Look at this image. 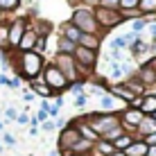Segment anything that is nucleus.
<instances>
[{
	"label": "nucleus",
	"mask_w": 156,
	"mask_h": 156,
	"mask_svg": "<svg viewBox=\"0 0 156 156\" xmlns=\"http://www.w3.org/2000/svg\"><path fill=\"white\" fill-rule=\"evenodd\" d=\"M70 23L82 32V34H100V25H98V20H95V14H93V9H88V7H82V5L73 7Z\"/></svg>",
	"instance_id": "1"
},
{
	"label": "nucleus",
	"mask_w": 156,
	"mask_h": 156,
	"mask_svg": "<svg viewBox=\"0 0 156 156\" xmlns=\"http://www.w3.org/2000/svg\"><path fill=\"white\" fill-rule=\"evenodd\" d=\"M86 122H88L90 127H93V131L98 133L102 138L106 131H111V129L120 127V113H102V111H90V113H86Z\"/></svg>",
	"instance_id": "2"
},
{
	"label": "nucleus",
	"mask_w": 156,
	"mask_h": 156,
	"mask_svg": "<svg viewBox=\"0 0 156 156\" xmlns=\"http://www.w3.org/2000/svg\"><path fill=\"white\" fill-rule=\"evenodd\" d=\"M93 14H95V20H98V25H100V34H102V39H104V36L109 34L111 30L120 27V25L125 23V20H122V16H120V9L95 7V9H93Z\"/></svg>",
	"instance_id": "3"
},
{
	"label": "nucleus",
	"mask_w": 156,
	"mask_h": 156,
	"mask_svg": "<svg viewBox=\"0 0 156 156\" xmlns=\"http://www.w3.org/2000/svg\"><path fill=\"white\" fill-rule=\"evenodd\" d=\"M41 77H43V82H45V84L52 88V93H55V95L66 93V90H68V86H70V82H68V79L63 77V73L59 70V68H57L52 61H45V68H43Z\"/></svg>",
	"instance_id": "4"
},
{
	"label": "nucleus",
	"mask_w": 156,
	"mask_h": 156,
	"mask_svg": "<svg viewBox=\"0 0 156 156\" xmlns=\"http://www.w3.org/2000/svg\"><path fill=\"white\" fill-rule=\"evenodd\" d=\"M82 140V136H79L77 127H75V122H68L66 127L59 131V138H57V152L59 154H70V149Z\"/></svg>",
	"instance_id": "5"
},
{
	"label": "nucleus",
	"mask_w": 156,
	"mask_h": 156,
	"mask_svg": "<svg viewBox=\"0 0 156 156\" xmlns=\"http://www.w3.org/2000/svg\"><path fill=\"white\" fill-rule=\"evenodd\" d=\"M52 63L59 68V70L63 73V77L68 79V82H79V70H77V61H75L73 55H59V52H55V57H52Z\"/></svg>",
	"instance_id": "6"
},
{
	"label": "nucleus",
	"mask_w": 156,
	"mask_h": 156,
	"mask_svg": "<svg viewBox=\"0 0 156 156\" xmlns=\"http://www.w3.org/2000/svg\"><path fill=\"white\" fill-rule=\"evenodd\" d=\"M27 23H30L27 16H16V18L9 20V50H16V48H18L25 30H27Z\"/></svg>",
	"instance_id": "7"
},
{
	"label": "nucleus",
	"mask_w": 156,
	"mask_h": 156,
	"mask_svg": "<svg viewBox=\"0 0 156 156\" xmlns=\"http://www.w3.org/2000/svg\"><path fill=\"white\" fill-rule=\"evenodd\" d=\"M143 118L145 115L140 113V109H133V106H125L120 111V122L125 127V131H129V133H136V129L143 122Z\"/></svg>",
	"instance_id": "8"
},
{
	"label": "nucleus",
	"mask_w": 156,
	"mask_h": 156,
	"mask_svg": "<svg viewBox=\"0 0 156 156\" xmlns=\"http://www.w3.org/2000/svg\"><path fill=\"white\" fill-rule=\"evenodd\" d=\"M133 75H136V79L145 86V88H152V86H156V68L149 66V63H145V66H138Z\"/></svg>",
	"instance_id": "9"
},
{
	"label": "nucleus",
	"mask_w": 156,
	"mask_h": 156,
	"mask_svg": "<svg viewBox=\"0 0 156 156\" xmlns=\"http://www.w3.org/2000/svg\"><path fill=\"white\" fill-rule=\"evenodd\" d=\"M125 106L127 104H122L120 100H115L111 93H104L100 98V111H102V113H120Z\"/></svg>",
	"instance_id": "10"
},
{
	"label": "nucleus",
	"mask_w": 156,
	"mask_h": 156,
	"mask_svg": "<svg viewBox=\"0 0 156 156\" xmlns=\"http://www.w3.org/2000/svg\"><path fill=\"white\" fill-rule=\"evenodd\" d=\"M30 90L36 95V98H41V100H55V98H57V95L52 93V88L43 82V77L32 79V82H30Z\"/></svg>",
	"instance_id": "11"
},
{
	"label": "nucleus",
	"mask_w": 156,
	"mask_h": 156,
	"mask_svg": "<svg viewBox=\"0 0 156 156\" xmlns=\"http://www.w3.org/2000/svg\"><path fill=\"white\" fill-rule=\"evenodd\" d=\"M30 18V27L36 32L39 36H43V39H50V34H52V23L50 20H45V18H39V16H27Z\"/></svg>",
	"instance_id": "12"
},
{
	"label": "nucleus",
	"mask_w": 156,
	"mask_h": 156,
	"mask_svg": "<svg viewBox=\"0 0 156 156\" xmlns=\"http://www.w3.org/2000/svg\"><path fill=\"white\" fill-rule=\"evenodd\" d=\"M36 39H39V34H36V32L30 27V23H27V30H25L23 39H20L18 48H16V52H32L34 45H36Z\"/></svg>",
	"instance_id": "13"
},
{
	"label": "nucleus",
	"mask_w": 156,
	"mask_h": 156,
	"mask_svg": "<svg viewBox=\"0 0 156 156\" xmlns=\"http://www.w3.org/2000/svg\"><path fill=\"white\" fill-rule=\"evenodd\" d=\"M140 113L143 115H154L156 113V93H145L140 98Z\"/></svg>",
	"instance_id": "14"
},
{
	"label": "nucleus",
	"mask_w": 156,
	"mask_h": 156,
	"mask_svg": "<svg viewBox=\"0 0 156 156\" xmlns=\"http://www.w3.org/2000/svg\"><path fill=\"white\" fill-rule=\"evenodd\" d=\"M77 45L100 52V48H102V36H100V34H82V36H79V43H77Z\"/></svg>",
	"instance_id": "15"
},
{
	"label": "nucleus",
	"mask_w": 156,
	"mask_h": 156,
	"mask_svg": "<svg viewBox=\"0 0 156 156\" xmlns=\"http://www.w3.org/2000/svg\"><path fill=\"white\" fill-rule=\"evenodd\" d=\"M154 131H156V120L152 115H145L143 122L136 129V138H145V136H149V133H154Z\"/></svg>",
	"instance_id": "16"
},
{
	"label": "nucleus",
	"mask_w": 156,
	"mask_h": 156,
	"mask_svg": "<svg viewBox=\"0 0 156 156\" xmlns=\"http://www.w3.org/2000/svg\"><path fill=\"white\" fill-rule=\"evenodd\" d=\"M59 34L63 36V39H68V41H73V43H79V36H82V32H79L75 25L70 23V20H66V23L59 27Z\"/></svg>",
	"instance_id": "17"
},
{
	"label": "nucleus",
	"mask_w": 156,
	"mask_h": 156,
	"mask_svg": "<svg viewBox=\"0 0 156 156\" xmlns=\"http://www.w3.org/2000/svg\"><path fill=\"white\" fill-rule=\"evenodd\" d=\"M147 145H145V140L143 138H136L129 147L125 149V156H147Z\"/></svg>",
	"instance_id": "18"
},
{
	"label": "nucleus",
	"mask_w": 156,
	"mask_h": 156,
	"mask_svg": "<svg viewBox=\"0 0 156 156\" xmlns=\"http://www.w3.org/2000/svg\"><path fill=\"white\" fill-rule=\"evenodd\" d=\"M113 152H115L113 143L104 140V138H100V140H98V143L93 145V156H111Z\"/></svg>",
	"instance_id": "19"
},
{
	"label": "nucleus",
	"mask_w": 156,
	"mask_h": 156,
	"mask_svg": "<svg viewBox=\"0 0 156 156\" xmlns=\"http://www.w3.org/2000/svg\"><path fill=\"white\" fill-rule=\"evenodd\" d=\"M75 48H77V43H73V41L63 39L61 34L57 36V50H55V52H59V55H73Z\"/></svg>",
	"instance_id": "20"
},
{
	"label": "nucleus",
	"mask_w": 156,
	"mask_h": 156,
	"mask_svg": "<svg viewBox=\"0 0 156 156\" xmlns=\"http://www.w3.org/2000/svg\"><path fill=\"white\" fill-rule=\"evenodd\" d=\"M0 52H12L9 50V20L0 23Z\"/></svg>",
	"instance_id": "21"
},
{
	"label": "nucleus",
	"mask_w": 156,
	"mask_h": 156,
	"mask_svg": "<svg viewBox=\"0 0 156 156\" xmlns=\"http://www.w3.org/2000/svg\"><path fill=\"white\" fill-rule=\"evenodd\" d=\"M133 140H136V133H129V131H125L120 138H118V140H113V147L118 149V152H125V149H127Z\"/></svg>",
	"instance_id": "22"
},
{
	"label": "nucleus",
	"mask_w": 156,
	"mask_h": 156,
	"mask_svg": "<svg viewBox=\"0 0 156 156\" xmlns=\"http://www.w3.org/2000/svg\"><path fill=\"white\" fill-rule=\"evenodd\" d=\"M138 9H140L143 18H152V16H156V0H140Z\"/></svg>",
	"instance_id": "23"
},
{
	"label": "nucleus",
	"mask_w": 156,
	"mask_h": 156,
	"mask_svg": "<svg viewBox=\"0 0 156 156\" xmlns=\"http://www.w3.org/2000/svg\"><path fill=\"white\" fill-rule=\"evenodd\" d=\"M70 154H93V143H88V140L82 138V140L70 149Z\"/></svg>",
	"instance_id": "24"
},
{
	"label": "nucleus",
	"mask_w": 156,
	"mask_h": 156,
	"mask_svg": "<svg viewBox=\"0 0 156 156\" xmlns=\"http://www.w3.org/2000/svg\"><path fill=\"white\" fill-rule=\"evenodd\" d=\"M113 50H120V52L129 50V45H127V41L122 39V34H118V36H113V39H111V43H109V52H113Z\"/></svg>",
	"instance_id": "25"
},
{
	"label": "nucleus",
	"mask_w": 156,
	"mask_h": 156,
	"mask_svg": "<svg viewBox=\"0 0 156 156\" xmlns=\"http://www.w3.org/2000/svg\"><path fill=\"white\" fill-rule=\"evenodd\" d=\"M20 7V0H0V12L2 14H12Z\"/></svg>",
	"instance_id": "26"
},
{
	"label": "nucleus",
	"mask_w": 156,
	"mask_h": 156,
	"mask_svg": "<svg viewBox=\"0 0 156 156\" xmlns=\"http://www.w3.org/2000/svg\"><path fill=\"white\" fill-rule=\"evenodd\" d=\"M147 25H149V18H136V20H131V32L140 36L143 32L147 30Z\"/></svg>",
	"instance_id": "27"
},
{
	"label": "nucleus",
	"mask_w": 156,
	"mask_h": 156,
	"mask_svg": "<svg viewBox=\"0 0 156 156\" xmlns=\"http://www.w3.org/2000/svg\"><path fill=\"white\" fill-rule=\"evenodd\" d=\"M120 16H122V20H136V18H143V14H140V9H120Z\"/></svg>",
	"instance_id": "28"
},
{
	"label": "nucleus",
	"mask_w": 156,
	"mask_h": 156,
	"mask_svg": "<svg viewBox=\"0 0 156 156\" xmlns=\"http://www.w3.org/2000/svg\"><path fill=\"white\" fill-rule=\"evenodd\" d=\"M68 93H73L75 98H77V95H82V93H86V82H84V79H79V82H73L70 86H68Z\"/></svg>",
	"instance_id": "29"
},
{
	"label": "nucleus",
	"mask_w": 156,
	"mask_h": 156,
	"mask_svg": "<svg viewBox=\"0 0 156 156\" xmlns=\"http://www.w3.org/2000/svg\"><path fill=\"white\" fill-rule=\"evenodd\" d=\"M48 43H50V39H43V36H39V39H36V45H34V52H36V55H41V57H45Z\"/></svg>",
	"instance_id": "30"
},
{
	"label": "nucleus",
	"mask_w": 156,
	"mask_h": 156,
	"mask_svg": "<svg viewBox=\"0 0 156 156\" xmlns=\"http://www.w3.org/2000/svg\"><path fill=\"white\" fill-rule=\"evenodd\" d=\"M86 104H88V93H82V95L75 98V106H77V109H84Z\"/></svg>",
	"instance_id": "31"
},
{
	"label": "nucleus",
	"mask_w": 156,
	"mask_h": 156,
	"mask_svg": "<svg viewBox=\"0 0 156 156\" xmlns=\"http://www.w3.org/2000/svg\"><path fill=\"white\" fill-rule=\"evenodd\" d=\"M100 7H106V9H120V0H100Z\"/></svg>",
	"instance_id": "32"
},
{
	"label": "nucleus",
	"mask_w": 156,
	"mask_h": 156,
	"mask_svg": "<svg viewBox=\"0 0 156 156\" xmlns=\"http://www.w3.org/2000/svg\"><path fill=\"white\" fill-rule=\"evenodd\" d=\"M140 0H120V9H138Z\"/></svg>",
	"instance_id": "33"
},
{
	"label": "nucleus",
	"mask_w": 156,
	"mask_h": 156,
	"mask_svg": "<svg viewBox=\"0 0 156 156\" xmlns=\"http://www.w3.org/2000/svg\"><path fill=\"white\" fill-rule=\"evenodd\" d=\"M5 118H7V122H12V120L18 118V111H16L14 106H7V109H5Z\"/></svg>",
	"instance_id": "34"
},
{
	"label": "nucleus",
	"mask_w": 156,
	"mask_h": 156,
	"mask_svg": "<svg viewBox=\"0 0 156 156\" xmlns=\"http://www.w3.org/2000/svg\"><path fill=\"white\" fill-rule=\"evenodd\" d=\"M77 5L88 7V9H95V7H100V0H77Z\"/></svg>",
	"instance_id": "35"
},
{
	"label": "nucleus",
	"mask_w": 156,
	"mask_h": 156,
	"mask_svg": "<svg viewBox=\"0 0 156 156\" xmlns=\"http://www.w3.org/2000/svg\"><path fill=\"white\" fill-rule=\"evenodd\" d=\"M39 127H41V131H55V129H57L55 127V120H45V122H41Z\"/></svg>",
	"instance_id": "36"
},
{
	"label": "nucleus",
	"mask_w": 156,
	"mask_h": 156,
	"mask_svg": "<svg viewBox=\"0 0 156 156\" xmlns=\"http://www.w3.org/2000/svg\"><path fill=\"white\" fill-rule=\"evenodd\" d=\"M36 122H39V125H41V122H45V120H50V115H48V111H43V109H39V111H36Z\"/></svg>",
	"instance_id": "37"
},
{
	"label": "nucleus",
	"mask_w": 156,
	"mask_h": 156,
	"mask_svg": "<svg viewBox=\"0 0 156 156\" xmlns=\"http://www.w3.org/2000/svg\"><path fill=\"white\" fill-rule=\"evenodd\" d=\"M143 140H145V145H147V147H156V131L149 133V136H145Z\"/></svg>",
	"instance_id": "38"
},
{
	"label": "nucleus",
	"mask_w": 156,
	"mask_h": 156,
	"mask_svg": "<svg viewBox=\"0 0 156 156\" xmlns=\"http://www.w3.org/2000/svg\"><path fill=\"white\" fill-rule=\"evenodd\" d=\"M2 143L9 145V147H14V145H16V138L12 136V133H5V136H2Z\"/></svg>",
	"instance_id": "39"
},
{
	"label": "nucleus",
	"mask_w": 156,
	"mask_h": 156,
	"mask_svg": "<svg viewBox=\"0 0 156 156\" xmlns=\"http://www.w3.org/2000/svg\"><path fill=\"white\" fill-rule=\"evenodd\" d=\"M59 111H61V109H59V106L50 104V109H48V115H50V118H55V120H57V118H59Z\"/></svg>",
	"instance_id": "40"
},
{
	"label": "nucleus",
	"mask_w": 156,
	"mask_h": 156,
	"mask_svg": "<svg viewBox=\"0 0 156 156\" xmlns=\"http://www.w3.org/2000/svg\"><path fill=\"white\" fill-rule=\"evenodd\" d=\"M16 122H18V125H30V115H27V113H18Z\"/></svg>",
	"instance_id": "41"
},
{
	"label": "nucleus",
	"mask_w": 156,
	"mask_h": 156,
	"mask_svg": "<svg viewBox=\"0 0 156 156\" xmlns=\"http://www.w3.org/2000/svg\"><path fill=\"white\" fill-rule=\"evenodd\" d=\"M66 125H68V120H66V118H57V120H55V127L59 129V131H61V129L66 127Z\"/></svg>",
	"instance_id": "42"
},
{
	"label": "nucleus",
	"mask_w": 156,
	"mask_h": 156,
	"mask_svg": "<svg viewBox=\"0 0 156 156\" xmlns=\"http://www.w3.org/2000/svg\"><path fill=\"white\" fill-rule=\"evenodd\" d=\"M34 98H36V95L32 93L30 88H27V90H25V93H23V100H25V102H34Z\"/></svg>",
	"instance_id": "43"
},
{
	"label": "nucleus",
	"mask_w": 156,
	"mask_h": 156,
	"mask_svg": "<svg viewBox=\"0 0 156 156\" xmlns=\"http://www.w3.org/2000/svg\"><path fill=\"white\" fill-rule=\"evenodd\" d=\"M147 30H149V34H152V39H156V18L147 25Z\"/></svg>",
	"instance_id": "44"
},
{
	"label": "nucleus",
	"mask_w": 156,
	"mask_h": 156,
	"mask_svg": "<svg viewBox=\"0 0 156 156\" xmlns=\"http://www.w3.org/2000/svg\"><path fill=\"white\" fill-rule=\"evenodd\" d=\"M20 82H23L20 77H14L12 82H9V88H20Z\"/></svg>",
	"instance_id": "45"
},
{
	"label": "nucleus",
	"mask_w": 156,
	"mask_h": 156,
	"mask_svg": "<svg viewBox=\"0 0 156 156\" xmlns=\"http://www.w3.org/2000/svg\"><path fill=\"white\" fill-rule=\"evenodd\" d=\"M9 82H12V79H9L7 75H0V86H7L9 88Z\"/></svg>",
	"instance_id": "46"
},
{
	"label": "nucleus",
	"mask_w": 156,
	"mask_h": 156,
	"mask_svg": "<svg viewBox=\"0 0 156 156\" xmlns=\"http://www.w3.org/2000/svg\"><path fill=\"white\" fill-rule=\"evenodd\" d=\"M41 109H43V111L50 109V100H41Z\"/></svg>",
	"instance_id": "47"
},
{
	"label": "nucleus",
	"mask_w": 156,
	"mask_h": 156,
	"mask_svg": "<svg viewBox=\"0 0 156 156\" xmlns=\"http://www.w3.org/2000/svg\"><path fill=\"white\" fill-rule=\"evenodd\" d=\"M30 136H39V127H30Z\"/></svg>",
	"instance_id": "48"
},
{
	"label": "nucleus",
	"mask_w": 156,
	"mask_h": 156,
	"mask_svg": "<svg viewBox=\"0 0 156 156\" xmlns=\"http://www.w3.org/2000/svg\"><path fill=\"white\" fill-rule=\"evenodd\" d=\"M147 156H156V147H149L147 149Z\"/></svg>",
	"instance_id": "49"
},
{
	"label": "nucleus",
	"mask_w": 156,
	"mask_h": 156,
	"mask_svg": "<svg viewBox=\"0 0 156 156\" xmlns=\"http://www.w3.org/2000/svg\"><path fill=\"white\" fill-rule=\"evenodd\" d=\"M61 156H93V154H61Z\"/></svg>",
	"instance_id": "50"
},
{
	"label": "nucleus",
	"mask_w": 156,
	"mask_h": 156,
	"mask_svg": "<svg viewBox=\"0 0 156 156\" xmlns=\"http://www.w3.org/2000/svg\"><path fill=\"white\" fill-rule=\"evenodd\" d=\"M111 156H125V152H118V149H115V152L111 154Z\"/></svg>",
	"instance_id": "51"
},
{
	"label": "nucleus",
	"mask_w": 156,
	"mask_h": 156,
	"mask_svg": "<svg viewBox=\"0 0 156 156\" xmlns=\"http://www.w3.org/2000/svg\"><path fill=\"white\" fill-rule=\"evenodd\" d=\"M2 20H5V14H2V12H0V23H2Z\"/></svg>",
	"instance_id": "52"
},
{
	"label": "nucleus",
	"mask_w": 156,
	"mask_h": 156,
	"mask_svg": "<svg viewBox=\"0 0 156 156\" xmlns=\"http://www.w3.org/2000/svg\"><path fill=\"white\" fill-rule=\"evenodd\" d=\"M2 129H5V125H2V122H0V131H2Z\"/></svg>",
	"instance_id": "53"
},
{
	"label": "nucleus",
	"mask_w": 156,
	"mask_h": 156,
	"mask_svg": "<svg viewBox=\"0 0 156 156\" xmlns=\"http://www.w3.org/2000/svg\"><path fill=\"white\" fill-rule=\"evenodd\" d=\"M0 152H2V143H0Z\"/></svg>",
	"instance_id": "54"
},
{
	"label": "nucleus",
	"mask_w": 156,
	"mask_h": 156,
	"mask_svg": "<svg viewBox=\"0 0 156 156\" xmlns=\"http://www.w3.org/2000/svg\"><path fill=\"white\" fill-rule=\"evenodd\" d=\"M152 118H154V120H156V113H154V115H152Z\"/></svg>",
	"instance_id": "55"
}]
</instances>
